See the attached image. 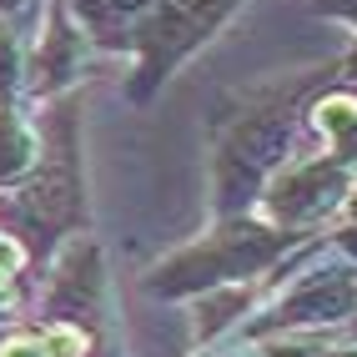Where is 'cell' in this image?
I'll return each mask as SVG.
<instances>
[{"instance_id":"cell-2","label":"cell","mask_w":357,"mask_h":357,"mask_svg":"<svg viewBox=\"0 0 357 357\" xmlns=\"http://www.w3.org/2000/svg\"><path fill=\"white\" fill-rule=\"evenodd\" d=\"M6 297H10V287H6V272H0V307H6Z\"/></svg>"},{"instance_id":"cell-3","label":"cell","mask_w":357,"mask_h":357,"mask_svg":"<svg viewBox=\"0 0 357 357\" xmlns=\"http://www.w3.org/2000/svg\"><path fill=\"white\" fill-rule=\"evenodd\" d=\"M116 6H126V10H131V6H141V0H116Z\"/></svg>"},{"instance_id":"cell-1","label":"cell","mask_w":357,"mask_h":357,"mask_svg":"<svg viewBox=\"0 0 357 357\" xmlns=\"http://www.w3.org/2000/svg\"><path fill=\"white\" fill-rule=\"evenodd\" d=\"M227 6H231V0H161V10L151 20V36H146L151 51H161V61L176 56L181 45H192L197 36H206V26Z\"/></svg>"}]
</instances>
